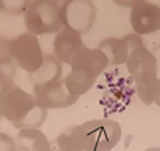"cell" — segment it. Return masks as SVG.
<instances>
[{
  "mask_svg": "<svg viewBox=\"0 0 160 151\" xmlns=\"http://www.w3.org/2000/svg\"><path fill=\"white\" fill-rule=\"evenodd\" d=\"M24 26L28 32L34 35H43L59 32L61 23V3L55 0H31L24 8Z\"/></svg>",
  "mask_w": 160,
  "mask_h": 151,
  "instance_id": "6da1fadb",
  "label": "cell"
},
{
  "mask_svg": "<svg viewBox=\"0 0 160 151\" xmlns=\"http://www.w3.org/2000/svg\"><path fill=\"white\" fill-rule=\"evenodd\" d=\"M85 138H87V149L95 151H111L122 137V127L118 122L111 119H95L82 124Z\"/></svg>",
  "mask_w": 160,
  "mask_h": 151,
  "instance_id": "7a4b0ae2",
  "label": "cell"
},
{
  "mask_svg": "<svg viewBox=\"0 0 160 151\" xmlns=\"http://www.w3.org/2000/svg\"><path fill=\"white\" fill-rule=\"evenodd\" d=\"M8 48L13 55V58H15L18 67L28 71L29 74L35 73L45 60L42 53V47L38 44V39L31 32L19 34L15 39L8 40Z\"/></svg>",
  "mask_w": 160,
  "mask_h": 151,
  "instance_id": "3957f363",
  "label": "cell"
},
{
  "mask_svg": "<svg viewBox=\"0 0 160 151\" xmlns=\"http://www.w3.org/2000/svg\"><path fill=\"white\" fill-rule=\"evenodd\" d=\"M125 42L130 48V55L127 60V67L128 73L133 77V80H139L148 76H155L157 74V60L152 55L151 50L144 45L141 37L138 34H128L125 35Z\"/></svg>",
  "mask_w": 160,
  "mask_h": 151,
  "instance_id": "277c9868",
  "label": "cell"
},
{
  "mask_svg": "<svg viewBox=\"0 0 160 151\" xmlns=\"http://www.w3.org/2000/svg\"><path fill=\"white\" fill-rule=\"evenodd\" d=\"M96 19V7L90 0H68L61 3V23L64 27L78 32H88Z\"/></svg>",
  "mask_w": 160,
  "mask_h": 151,
  "instance_id": "5b68a950",
  "label": "cell"
},
{
  "mask_svg": "<svg viewBox=\"0 0 160 151\" xmlns=\"http://www.w3.org/2000/svg\"><path fill=\"white\" fill-rule=\"evenodd\" d=\"M37 106L35 97L26 93L22 89L13 85L7 92H2V98H0V114L3 119L13 122L22 121L32 109Z\"/></svg>",
  "mask_w": 160,
  "mask_h": 151,
  "instance_id": "8992f818",
  "label": "cell"
},
{
  "mask_svg": "<svg viewBox=\"0 0 160 151\" xmlns=\"http://www.w3.org/2000/svg\"><path fill=\"white\" fill-rule=\"evenodd\" d=\"M34 97H35L37 105L45 108V109L68 108V106H72L78 100L77 97H72L69 93L62 79L58 82L47 84V85L34 87Z\"/></svg>",
  "mask_w": 160,
  "mask_h": 151,
  "instance_id": "52a82bcc",
  "label": "cell"
},
{
  "mask_svg": "<svg viewBox=\"0 0 160 151\" xmlns=\"http://www.w3.org/2000/svg\"><path fill=\"white\" fill-rule=\"evenodd\" d=\"M130 24L135 34L144 35L160 29V7L151 2H138L130 11Z\"/></svg>",
  "mask_w": 160,
  "mask_h": 151,
  "instance_id": "ba28073f",
  "label": "cell"
},
{
  "mask_svg": "<svg viewBox=\"0 0 160 151\" xmlns=\"http://www.w3.org/2000/svg\"><path fill=\"white\" fill-rule=\"evenodd\" d=\"M108 66L109 61L99 48H88L85 45L75 53V57L71 61V69L83 71L93 79L101 76Z\"/></svg>",
  "mask_w": 160,
  "mask_h": 151,
  "instance_id": "9c48e42d",
  "label": "cell"
},
{
  "mask_svg": "<svg viewBox=\"0 0 160 151\" xmlns=\"http://www.w3.org/2000/svg\"><path fill=\"white\" fill-rule=\"evenodd\" d=\"M82 47H83L82 35L72 29H68V27H62L56 34L55 42H53L55 57H58L61 60V63H68V64H71L75 53Z\"/></svg>",
  "mask_w": 160,
  "mask_h": 151,
  "instance_id": "30bf717a",
  "label": "cell"
},
{
  "mask_svg": "<svg viewBox=\"0 0 160 151\" xmlns=\"http://www.w3.org/2000/svg\"><path fill=\"white\" fill-rule=\"evenodd\" d=\"M62 76V63L55 55H45V60L42 66L32 74H29V80L34 87L38 85H47L51 82L61 80Z\"/></svg>",
  "mask_w": 160,
  "mask_h": 151,
  "instance_id": "8fae6325",
  "label": "cell"
},
{
  "mask_svg": "<svg viewBox=\"0 0 160 151\" xmlns=\"http://www.w3.org/2000/svg\"><path fill=\"white\" fill-rule=\"evenodd\" d=\"M16 145L21 151H50L51 142L38 129H21L16 135Z\"/></svg>",
  "mask_w": 160,
  "mask_h": 151,
  "instance_id": "7c38bea8",
  "label": "cell"
},
{
  "mask_svg": "<svg viewBox=\"0 0 160 151\" xmlns=\"http://www.w3.org/2000/svg\"><path fill=\"white\" fill-rule=\"evenodd\" d=\"M59 151H83L87 149V138L82 126H72L62 130L53 142Z\"/></svg>",
  "mask_w": 160,
  "mask_h": 151,
  "instance_id": "4fadbf2b",
  "label": "cell"
},
{
  "mask_svg": "<svg viewBox=\"0 0 160 151\" xmlns=\"http://www.w3.org/2000/svg\"><path fill=\"white\" fill-rule=\"evenodd\" d=\"M98 48L106 55L111 66L127 63L128 55H130V48L125 42V39H118V37H108L101 40Z\"/></svg>",
  "mask_w": 160,
  "mask_h": 151,
  "instance_id": "5bb4252c",
  "label": "cell"
},
{
  "mask_svg": "<svg viewBox=\"0 0 160 151\" xmlns=\"http://www.w3.org/2000/svg\"><path fill=\"white\" fill-rule=\"evenodd\" d=\"M96 79H93L91 76H88L87 73L83 71H78V69H71L69 76L64 77V84H66V89L69 90V93L72 97H80V95L87 93L93 84H95Z\"/></svg>",
  "mask_w": 160,
  "mask_h": 151,
  "instance_id": "9a60e30c",
  "label": "cell"
},
{
  "mask_svg": "<svg viewBox=\"0 0 160 151\" xmlns=\"http://www.w3.org/2000/svg\"><path fill=\"white\" fill-rule=\"evenodd\" d=\"M16 61L13 58V55L8 48V40L2 39V64H0V69H2V92H7L8 89L13 87V79L16 74Z\"/></svg>",
  "mask_w": 160,
  "mask_h": 151,
  "instance_id": "2e32d148",
  "label": "cell"
},
{
  "mask_svg": "<svg viewBox=\"0 0 160 151\" xmlns=\"http://www.w3.org/2000/svg\"><path fill=\"white\" fill-rule=\"evenodd\" d=\"M136 92L144 105H152L160 95V79L155 76H148L136 80Z\"/></svg>",
  "mask_w": 160,
  "mask_h": 151,
  "instance_id": "e0dca14e",
  "label": "cell"
},
{
  "mask_svg": "<svg viewBox=\"0 0 160 151\" xmlns=\"http://www.w3.org/2000/svg\"><path fill=\"white\" fill-rule=\"evenodd\" d=\"M45 119H47V109L37 105L22 121L16 122V124H13V126L18 127L19 130L21 129H38V127H42Z\"/></svg>",
  "mask_w": 160,
  "mask_h": 151,
  "instance_id": "ac0fdd59",
  "label": "cell"
},
{
  "mask_svg": "<svg viewBox=\"0 0 160 151\" xmlns=\"http://www.w3.org/2000/svg\"><path fill=\"white\" fill-rule=\"evenodd\" d=\"M0 151H21L16 145V140H13L10 135H0Z\"/></svg>",
  "mask_w": 160,
  "mask_h": 151,
  "instance_id": "d6986e66",
  "label": "cell"
},
{
  "mask_svg": "<svg viewBox=\"0 0 160 151\" xmlns=\"http://www.w3.org/2000/svg\"><path fill=\"white\" fill-rule=\"evenodd\" d=\"M50 151H59V149H58V146H56L55 143H51V149H50Z\"/></svg>",
  "mask_w": 160,
  "mask_h": 151,
  "instance_id": "ffe728a7",
  "label": "cell"
},
{
  "mask_svg": "<svg viewBox=\"0 0 160 151\" xmlns=\"http://www.w3.org/2000/svg\"><path fill=\"white\" fill-rule=\"evenodd\" d=\"M146 151H160V148H148Z\"/></svg>",
  "mask_w": 160,
  "mask_h": 151,
  "instance_id": "44dd1931",
  "label": "cell"
},
{
  "mask_svg": "<svg viewBox=\"0 0 160 151\" xmlns=\"http://www.w3.org/2000/svg\"><path fill=\"white\" fill-rule=\"evenodd\" d=\"M155 103H157V105L160 106V95H158V98H157V101H155Z\"/></svg>",
  "mask_w": 160,
  "mask_h": 151,
  "instance_id": "7402d4cb",
  "label": "cell"
},
{
  "mask_svg": "<svg viewBox=\"0 0 160 151\" xmlns=\"http://www.w3.org/2000/svg\"><path fill=\"white\" fill-rule=\"evenodd\" d=\"M83 151H95V149H83Z\"/></svg>",
  "mask_w": 160,
  "mask_h": 151,
  "instance_id": "603a6c76",
  "label": "cell"
}]
</instances>
